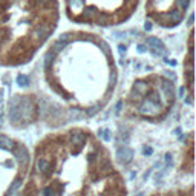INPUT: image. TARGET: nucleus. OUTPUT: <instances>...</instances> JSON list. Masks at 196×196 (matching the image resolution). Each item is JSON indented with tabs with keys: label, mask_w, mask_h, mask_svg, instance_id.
Returning a JSON list of instances; mask_svg holds the SVG:
<instances>
[{
	"label": "nucleus",
	"mask_w": 196,
	"mask_h": 196,
	"mask_svg": "<svg viewBox=\"0 0 196 196\" xmlns=\"http://www.w3.org/2000/svg\"><path fill=\"white\" fill-rule=\"evenodd\" d=\"M48 169H49V161L48 159H45V158L37 159V170L38 172H46Z\"/></svg>",
	"instance_id": "nucleus-5"
},
{
	"label": "nucleus",
	"mask_w": 196,
	"mask_h": 196,
	"mask_svg": "<svg viewBox=\"0 0 196 196\" xmlns=\"http://www.w3.org/2000/svg\"><path fill=\"white\" fill-rule=\"evenodd\" d=\"M43 194L45 196H54V190L52 188H45L43 190Z\"/></svg>",
	"instance_id": "nucleus-8"
},
{
	"label": "nucleus",
	"mask_w": 196,
	"mask_h": 196,
	"mask_svg": "<svg viewBox=\"0 0 196 196\" xmlns=\"http://www.w3.org/2000/svg\"><path fill=\"white\" fill-rule=\"evenodd\" d=\"M71 140H72V143L75 144V146H81L83 143H84V140H86V135H83V133H72L71 135Z\"/></svg>",
	"instance_id": "nucleus-4"
},
{
	"label": "nucleus",
	"mask_w": 196,
	"mask_h": 196,
	"mask_svg": "<svg viewBox=\"0 0 196 196\" xmlns=\"http://www.w3.org/2000/svg\"><path fill=\"white\" fill-rule=\"evenodd\" d=\"M17 83H19L20 86H28V84H29V78L25 77V75H19V77H17Z\"/></svg>",
	"instance_id": "nucleus-7"
},
{
	"label": "nucleus",
	"mask_w": 196,
	"mask_h": 196,
	"mask_svg": "<svg viewBox=\"0 0 196 196\" xmlns=\"http://www.w3.org/2000/svg\"><path fill=\"white\" fill-rule=\"evenodd\" d=\"M14 155H16V158H17V161L19 162H25L26 161V152H25V149H17V150H14Z\"/></svg>",
	"instance_id": "nucleus-6"
},
{
	"label": "nucleus",
	"mask_w": 196,
	"mask_h": 196,
	"mask_svg": "<svg viewBox=\"0 0 196 196\" xmlns=\"http://www.w3.org/2000/svg\"><path fill=\"white\" fill-rule=\"evenodd\" d=\"M0 147H2V149H8V150H13V149H14V143H13L8 136L0 135Z\"/></svg>",
	"instance_id": "nucleus-2"
},
{
	"label": "nucleus",
	"mask_w": 196,
	"mask_h": 196,
	"mask_svg": "<svg viewBox=\"0 0 196 196\" xmlns=\"http://www.w3.org/2000/svg\"><path fill=\"white\" fill-rule=\"evenodd\" d=\"M118 158H120L121 161H123V159H124V161H130V159H132V152H130L127 147H123V149L118 150Z\"/></svg>",
	"instance_id": "nucleus-3"
},
{
	"label": "nucleus",
	"mask_w": 196,
	"mask_h": 196,
	"mask_svg": "<svg viewBox=\"0 0 196 196\" xmlns=\"http://www.w3.org/2000/svg\"><path fill=\"white\" fill-rule=\"evenodd\" d=\"M147 45H149L152 49L158 51V52H162V49H164L162 42H161L159 38H156V37H149V38H147Z\"/></svg>",
	"instance_id": "nucleus-1"
}]
</instances>
